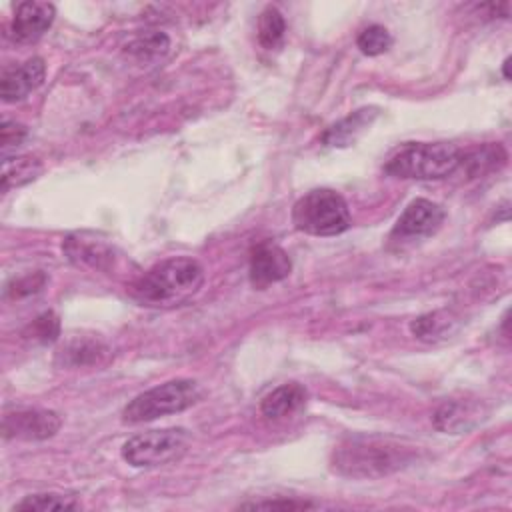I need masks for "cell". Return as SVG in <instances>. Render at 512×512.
I'll return each mask as SVG.
<instances>
[{
	"mask_svg": "<svg viewBox=\"0 0 512 512\" xmlns=\"http://www.w3.org/2000/svg\"><path fill=\"white\" fill-rule=\"evenodd\" d=\"M46 76V64L42 58L34 56L22 62L20 66L8 68L0 78V96L4 102H20L30 92H34Z\"/></svg>",
	"mask_w": 512,
	"mask_h": 512,
	"instance_id": "cell-11",
	"label": "cell"
},
{
	"mask_svg": "<svg viewBox=\"0 0 512 512\" xmlns=\"http://www.w3.org/2000/svg\"><path fill=\"white\" fill-rule=\"evenodd\" d=\"M186 444L188 434L182 428L148 430L124 442L122 458L134 468H156L180 460Z\"/></svg>",
	"mask_w": 512,
	"mask_h": 512,
	"instance_id": "cell-6",
	"label": "cell"
},
{
	"mask_svg": "<svg viewBox=\"0 0 512 512\" xmlns=\"http://www.w3.org/2000/svg\"><path fill=\"white\" fill-rule=\"evenodd\" d=\"M378 110L376 108H360L326 128L322 134V142L332 148H346L358 140V136L376 120Z\"/></svg>",
	"mask_w": 512,
	"mask_h": 512,
	"instance_id": "cell-14",
	"label": "cell"
},
{
	"mask_svg": "<svg viewBox=\"0 0 512 512\" xmlns=\"http://www.w3.org/2000/svg\"><path fill=\"white\" fill-rule=\"evenodd\" d=\"M42 162L36 156L24 154L2 160V192L24 186L42 174Z\"/></svg>",
	"mask_w": 512,
	"mask_h": 512,
	"instance_id": "cell-17",
	"label": "cell"
},
{
	"mask_svg": "<svg viewBox=\"0 0 512 512\" xmlns=\"http://www.w3.org/2000/svg\"><path fill=\"white\" fill-rule=\"evenodd\" d=\"M462 150L450 142H406L384 164L394 178L442 180L460 168Z\"/></svg>",
	"mask_w": 512,
	"mask_h": 512,
	"instance_id": "cell-3",
	"label": "cell"
},
{
	"mask_svg": "<svg viewBox=\"0 0 512 512\" xmlns=\"http://www.w3.org/2000/svg\"><path fill=\"white\" fill-rule=\"evenodd\" d=\"M452 322L454 320H452V316L448 312L436 310V312H428V314H422V316L414 318L410 322V332L416 338H420V340L432 342V340L444 338L450 332Z\"/></svg>",
	"mask_w": 512,
	"mask_h": 512,
	"instance_id": "cell-22",
	"label": "cell"
},
{
	"mask_svg": "<svg viewBox=\"0 0 512 512\" xmlns=\"http://www.w3.org/2000/svg\"><path fill=\"white\" fill-rule=\"evenodd\" d=\"M58 334H60V320L54 312H42L38 318L32 320V324L24 332V336L42 344L54 342Z\"/></svg>",
	"mask_w": 512,
	"mask_h": 512,
	"instance_id": "cell-24",
	"label": "cell"
},
{
	"mask_svg": "<svg viewBox=\"0 0 512 512\" xmlns=\"http://www.w3.org/2000/svg\"><path fill=\"white\" fill-rule=\"evenodd\" d=\"M62 250L76 266H88L94 270L114 268V248L102 240L86 238L84 234H72L64 240Z\"/></svg>",
	"mask_w": 512,
	"mask_h": 512,
	"instance_id": "cell-12",
	"label": "cell"
},
{
	"mask_svg": "<svg viewBox=\"0 0 512 512\" xmlns=\"http://www.w3.org/2000/svg\"><path fill=\"white\" fill-rule=\"evenodd\" d=\"M108 354V348L98 340H70L64 344L58 354L56 362L66 368H80V366H94L100 364Z\"/></svg>",
	"mask_w": 512,
	"mask_h": 512,
	"instance_id": "cell-16",
	"label": "cell"
},
{
	"mask_svg": "<svg viewBox=\"0 0 512 512\" xmlns=\"http://www.w3.org/2000/svg\"><path fill=\"white\" fill-rule=\"evenodd\" d=\"M240 508H246V510H308V508H314V504L308 500L278 498V500L246 502V504H240Z\"/></svg>",
	"mask_w": 512,
	"mask_h": 512,
	"instance_id": "cell-26",
	"label": "cell"
},
{
	"mask_svg": "<svg viewBox=\"0 0 512 512\" xmlns=\"http://www.w3.org/2000/svg\"><path fill=\"white\" fill-rule=\"evenodd\" d=\"M80 502L70 496V494H60V492H40V494H30L22 498L18 504H14L16 510H28V512H52V510H78Z\"/></svg>",
	"mask_w": 512,
	"mask_h": 512,
	"instance_id": "cell-21",
	"label": "cell"
},
{
	"mask_svg": "<svg viewBox=\"0 0 512 512\" xmlns=\"http://www.w3.org/2000/svg\"><path fill=\"white\" fill-rule=\"evenodd\" d=\"M306 388L300 386L298 382H286L272 392H268L260 404V410L266 418H286L300 410L306 404Z\"/></svg>",
	"mask_w": 512,
	"mask_h": 512,
	"instance_id": "cell-15",
	"label": "cell"
},
{
	"mask_svg": "<svg viewBox=\"0 0 512 512\" xmlns=\"http://www.w3.org/2000/svg\"><path fill=\"white\" fill-rule=\"evenodd\" d=\"M418 456L416 446L384 436H352L332 452V468L346 478L374 480L410 466Z\"/></svg>",
	"mask_w": 512,
	"mask_h": 512,
	"instance_id": "cell-1",
	"label": "cell"
},
{
	"mask_svg": "<svg viewBox=\"0 0 512 512\" xmlns=\"http://www.w3.org/2000/svg\"><path fill=\"white\" fill-rule=\"evenodd\" d=\"M356 46L366 56H380V54H384L392 46V36H390V32L384 26L370 24V26H366L358 34Z\"/></svg>",
	"mask_w": 512,
	"mask_h": 512,
	"instance_id": "cell-23",
	"label": "cell"
},
{
	"mask_svg": "<svg viewBox=\"0 0 512 512\" xmlns=\"http://www.w3.org/2000/svg\"><path fill=\"white\" fill-rule=\"evenodd\" d=\"M56 8L50 2L40 0H26L16 6L10 32L16 42L30 44L36 42L54 22Z\"/></svg>",
	"mask_w": 512,
	"mask_h": 512,
	"instance_id": "cell-10",
	"label": "cell"
},
{
	"mask_svg": "<svg viewBox=\"0 0 512 512\" xmlns=\"http://www.w3.org/2000/svg\"><path fill=\"white\" fill-rule=\"evenodd\" d=\"M286 20L276 6H266L258 16V42L266 50H274L284 42Z\"/></svg>",
	"mask_w": 512,
	"mask_h": 512,
	"instance_id": "cell-20",
	"label": "cell"
},
{
	"mask_svg": "<svg viewBox=\"0 0 512 512\" xmlns=\"http://www.w3.org/2000/svg\"><path fill=\"white\" fill-rule=\"evenodd\" d=\"M506 162V152L500 144H484L470 152H462L460 166L468 170L470 176H480L498 170Z\"/></svg>",
	"mask_w": 512,
	"mask_h": 512,
	"instance_id": "cell-19",
	"label": "cell"
},
{
	"mask_svg": "<svg viewBox=\"0 0 512 512\" xmlns=\"http://www.w3.org/2000/svg\"><path fill=\"white\" fill-rule=\"evenodd\" d=\"M482 420V404L474 400H450L436 408L432 422L440 432L464 434Z\"/></svg>",
	"mask_w": 512,
	"mask_h": 512,
	"instance_id": "cell-13",
	"label": "cell"
},
{
	"mask_svg": "<svg viewBox=\"0 0 512 512\" xmlns=\"http://www.w3.org/2000/svg\"><path fill=\"white\" fill-rule=\"evenodd\" d=\"M446 214L444 210L426 198H416L412 200L400 218L396 220L392 228V238L396 240H418L432 236L444 222Z\"/></svg>",
	"mask_w": 512,
	"mask_h": 512,
	"instance_id": "cell-8",
	"label": "cell"
},
{
	"mask_svg": "<svg viewBox=\"0 0 512 512\" xmlns=\"http://www.w3.org/2000/svg\"><path fill=\"white\" fill-rule=\"evenodd\" d=\"M60 416L44 408H20L2 418V436L6 440H46L60 430Z\"/></svg>",
	"mask_w": 512,
	"mask_h": 512,
	"instance_id": "cell-7",
	"label": "cell"
},
{
	"mask_svg": "<svg viewBox=\"0 0 512 512\" xmlns=\"http://www.w3.org/2000/svg\"><path fill=\"white\" fill-rule=\"evenodd\" d=\"M508 66H510V58H506V60H504V64H502V72H504V78H506V80H510V72H508Z\"/></svg>",
	"mask_w": 512,
	"mask_h": 512,
	"instance_id": "cell-28",
	"label": "cell"
},
{
	"mask_svg": "<svg viewBox=\"0 0 512 512\" xmlns=\"http://www.w3.org/2000/svg\"><path fill=\"white\" fill-rule=\"evenodd\" d=\"M204 284V268L188 256H174L154 264L140 274L128 288L130 296L150 308L178 306L200 292Z\"/></svg>",
	"mask_w": 512,
	"mask_h": 512,
	"instance_id": "cell-2",
	"label": "cell"
},
{
	"mask_svg": "<svg viewBox=\"0 0 512 512\" xmlns=\"http://www.w3.org/2000/svg\"><path fill=\"white\" fill-rule=\"evenodd\" d=\"M28 136V130L24 124L14 122L4 118L2 126H0V148H2V156L6 158L10 150H16Z\"/></svg>",
	"mask_w": 512,
	"mask_h": 512,
	"instance_id": "cell-25",
	"label": "cell"
},
{
	"mask_svg": "<svg viewBox=\"0 0 512 512\" xmlns=\"http://www.w3.org/2000/svg\"><path fill=\"white\" fill-rule=\"evenodd\" d=\"M292 272V260L288 254L272 242H260L250 252V282L256 288H266L274 282L288 278Z\"/></svg>",
	"mask_w": 512,
	"mask_h": 512,
	"instance_id": "cell-9",
	"label": "cell"
},
{
	"mask_svg": "<svg viewBox=\"0 0 512 512\" xmlns=\"http://www.w3.org/2000/svg\"><path fill=\"white\" fill-rule=\"evenodd\" d=\"M170 48V38L160 32V30H146L136 34L132 40H128V44L124 46V52L138 60V62H154L158 58H162Z\"/></svg>",
	"mask_w": 512,
	"mask_h": 512,
	"instance_id": "cell-18",
	"label": "cell"
},
{
	"mask_svg": "<svg viewBox=\"0 0 512 512\" xmlns=\"http://www.w3.org/2000/svg\"><path fill=\"white\" fill-rule=\"evenodd\" d=\"M200 400V388L190 378H174L158 384L126 404L122 420L126 424H142L168 414L184 412Z\"/></svg>",
	"mask_w": 512,
	"mask_h": 512,
	"instance_id": "cell-5",
	"label": "cell"
},
{
	"mask_svg": "<svg viewBox=\"0 0 512 512\" xmlns=\"http://www.w3.org/2000/svg\"><path fill=\"white\" fill-rule=\"evenodd\" d=\"M292 224L304 234L336 236L350 228V210L336 190L314 188L296 200Z\"/></svg>",
	"mask_w": 512,
	"mask_h": 512,
	"instance_id": "cell-4",
	"label": "cell"
},
{
	"mask_svg": "<svg viewBox=\"0 0 512 512\" xmlns=\"http://www.w3.org/2000/svg\"><path fill=\"white\" fill-rule=\"evenodd\" d=\"M46 282V276L42 272H34V274H28L24 278H18L14 280L12 284H8L6 288V294L12 296V298H20V296H28V294H34L38 292Z\"/></svg>",
	"mask_w": 512,
	"mask_h": 512,
	"instance_id": "cell-27",
	"label": "cell"
}]
</instances>
